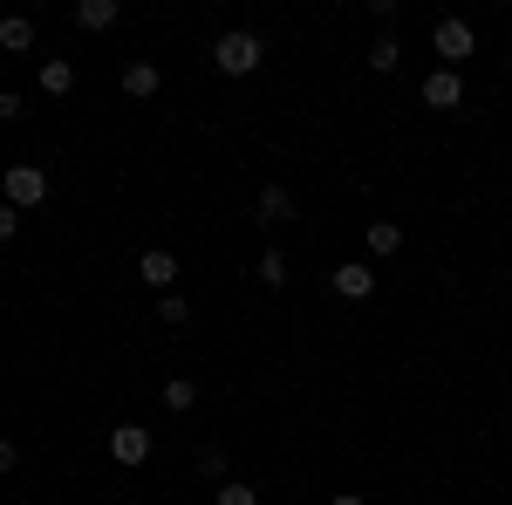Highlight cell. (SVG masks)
Instances as JSON below:
<instances>
[{
    "label": "cell",
    "mask_w": 512,
    "mask_h": 505,
    "mask_svg": "<svg viewBox=\"0 0 512 505\" xmlns=\"http://www.w3.org/2000/svg\"><path fill=\"white\" fill-rule=\"evenodd\" d=\"M212 62H219V76H253L267 62V41L253 35V28H233V35L212 41Z\"/></svg>",
    "instance_id": "1"
},
{
    "label": "cell",
    "mask_w": 512,
    "mask_h": 505,
    "mask_svg": "<svg viewBox=\"0 0 512 505\" xmlns=\"http://www.w3.org/2000/svg\"><path fill=\"white\" fill-rule=\"evenodd\" d=\"M431 48H437V62H444V69H465V55L478 48L472 21H458V14H444V21L431 28Z\"/></svg>",
    "instance_id": "2"
},
{
    "label": "cell",
    "mask_w": 512,
    "mask_h": 505,
    "mask_svg": "<svg viewBox=\"0 0 512 505\" xmlns=\"http://www.w3.org/2000/svg\"><path fill=\"white\" fill-rule=\"evenodd\" d=\"M0 192H7V205H14V212H35L41 198H48V171H41V164H7Z\"/></svg>",
    "instance_id": "3"
},
{
    "label": "cell",
    "mask_w": 512,
    "mask_h": 505,
    "mask_svg": "<svg viewBox=\"0 0 512 505\" xmlns=\"http://www.w3.org/2000/svg\"><path fill=\"white\" fill-rule=\"evenodd\" d=\"M110 458L130 465V471L151 465V430H144V424H117V430H110Z\"/></svg>",
    "instance_id": "4"
},
{
    "label": "cell",
    "mask_w": 512,
    "mask_h": 505,
    "mask_svg": "<svg viewBox=\"0 0 512 505\" xmlns=\"http://www.w3.org/2000/svg\"><path fill=\"white\" fill-rule=\"evenodd\" d=\"M424 103L431 110H458L465 103V69H431L424 76Z\"/></svg>",
    "instance_id": "5"
},
{
    "label": "cell",
    "mask_w": 512,
    "mask_h": 505,
    "mask_svg": "<svg viewBox=\"0 0 512 505\" xmlns=\"http://www.w3.org/2000/svg\"><path fill=\"white\" fill-rule=\"evenodd\" d=\"M328 287H335L342 301H369V294H376V267H362V260H342V267L328 273Z\"/></svg>",
    "instance_id": "6"
},
{
    "label": "cell",
    "mask_w": 512,
    "mask_h": 505,
    "mask_svg": "<svg viewBox=\"0 0 512 505\" xmlns=\"http://www.w3.org/2000/svg\"><path fill=\"white\" fill-rule=\"evenodd\" d=\"M137 280H144V287H158V294H171V287H178V253L151 246V253L137 260Z\"/></svg>",
    "instance_id": "7"
},
{
    "label": "cell",
    "mask_w": 512,
    "mask_h": 505,
    "mask_svg": "<svg viewBox=\"0 0 512 505\" xmlns=\"http://www.w3.org/2000/svg\"><path fill=\"white\" fill-rule=\"evenodd\" d=\"M253 212H260V226H287V219H294V192H287V185H260Z\"/></svg>",
    "instance_id": "8"
},
{
    "label": "cell",
    "mask_w": 512,
    "mask_h": 505,
    "mask_svg": "<svg viewBox=\"0 0 512 505\" xmlns=\"http://www.w3.org/2000/svg\"><path fill=\"white\" fill-rule=\"evenodd\" d=\"M158 89H164L158 62H123V96H137V103H151Z\"/></svg>",
    "instance_id": "9"
},
{
    "label": "cell",
    "mask_w": 512,
    "mask_h": 505,
    "mask_svg": "<svg viewBox=\"0 0 512 505\" xmlns=\"http://www.w3.org/2000/svg\"><path fill=\"white\" fill-rule=\"evenodd\" d=\"M117 0H76V28H89V35H103V28H117Z\"/></svg>",
    "instance_id": "10"
},
{
    "label": "cell",
    "mask_w": 512,
    "mask_h": 505,
    "mask_svg": "<svg viewBox=\"0 0 512 505\" xmlns=\"http://www.w3.org/2000/svg\"><path fill=\"white\" fill-rule=\"evenodd\" d=\"M0 48H7V55H28V48H35V21H28V14H0Z\"/></svg>",
    "instance_id": "11"
},
{
    "label": "cell",
    "mask_w": 512,
    "mask_h": 505,
    "mask_svg": "<svg viewBox=\"0 0 512 505\" xmlns=\"http://www.w3.org/2000/svg\"><path fill=\"white\" fill-rule=\"evenodd\" d=\"M69 89H76V69H69L62 55H55V62H41V96H69Z\"/></svg>",
    "instance_id": "12"
},
{
    "label": "cell",
    "mask_w": 512,
    "mask_h": 505,
    "mask_svg": "<svg viewBox=\"0 0 512 505\" xmlns=\"http://www.w3.org/2000/svg\"><path fill=\"white\" fill-rule=\"evenodd\" d=\"M192 403H198V383H192V376H171V383H164V410H178V417H185Z\"/></svg>",
    "instance_id": "13"
},
{
    "label": "cell",
    "mask_w": 512,
    "mask_h": 505,
    "mask_svg": "<svg viewBox=\"0 0 512 505\" xmlns=\"http://www.w3.org/2000/svg\"><path fill=\"white\" fill-rule=\"evenodd\" d=\"M396 246H403V226L396 219H376L369 226V253H396Z\"/></svg>",
    "instance_id": "14"
},
{
    "label": "cell",
    "mask_w": 512,
    "mask_h": 505,
    "mask_svg": "<svg viewBox=\"0 0 512 505\" xmlns=\"http://www.w3.org/2000/svg\"><path fill=\"white\" fill-rule=\"evenodd\" d=\"M212 505H260V492H253L246 478H226V485H219V499H212Z\"/></svg>",
    "instance_id": "15"
},
{
    "label": "cell",
    "mask_w": 512,
    "mask_h": 505,
    "mask_svg": "<svg viewBox=\"0 0 512 505\" xmlns=\"http://www.w3.org/2000/svg\"><path fill=\"white\" fill-rule=\"evenodd\" d=\"M396 62H403V48H396L390 35H383V41H376V48H369V69H376V76H390Z\"/></svg>",
    "instance_id": "16"
},
{
    "label": "cell",
    "mask_w": 512,
    "mask_h": 505,
    "mask_svg": "<svg viewBox=\"0 0 512 505\" xmlns=\"http://www.w3.org/2000/svg\"><path fill=\"white\" fill-rule=\"evenodd\" d=\"M260 287H287V260L280 253H260Z\"/></svg>",
    "instance_id": "17"
},
{
    "label": "cell",
    "mask_w": 512,
    "mask_h": 505,
    "mask_svg": "<svg viewBox=\"0 0 512 505\" xmlns=\"http://www.w3.org/2000/svg\"><path fill=\"white\" fill-rule=\"evenodd\" d=\"M158 314H164V321H171V328H185V321H192V308H185L178 294H164V301H158Z\"/></svg>",
    "instance_id": "18"
},
{
    "label": "cell",
    "mask_w": 512,
    "mask_h": 505,
    "mask_svg": "<svg viewBox=\"0 0 512 505\" xmlns=\"http://www.w3.org/2000/svg\"><path fill=\"white\" fill-rule=\"evenodd\" d=\"M14 233H21V212H14V205H0V246H7Z\"/></svg>",
    "instance_id": "19"
},
{
    "label": "cell",
    "mask_w": 512,
    "mask_h": 505,
    "mask_svg": "<svg viewBox=\"0 0 512 505\" xmlns=\"http://www.w3.org/2000/svg\"><path fill=\"white\" fill-rule=\"evenodd\" d=\"M21 117V96H14V89H0V123H14Z\"/></svg>",
    "instance_id": "20"
},
{
    "label": "cell",
    "mask_w": 512,
    "mask_h": 505,
    "mask_svg": "<svg viewBox=\"0 0 512 505\" xmlns=\"http://www.w3.org/2000/svg\"><path fill=\"white\" fill-rule=\"evenodd\" d=\"M21 465V444H14V437H0V471H14Z\"/></svg>",
    "instance_id": "21"
},
{
    "label": "cell",
    "mask_w": 512,
    "mask_h": 505,
    "mask_svg": "<svg viewBox=\"0 0 512 505\" xmlns=\"http://www.w3.org/2000/svg\"><path fill=\"white\" fill-rule=\"evenodd\" d=\"M328 505H369V499H362V492H335Z\"/></svg>",
    "instance_id": "22"
}]
</instances>
